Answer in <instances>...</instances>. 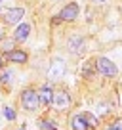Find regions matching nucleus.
I'll return each mask as SVG.
<instances>
[{"instance_id": "5", "label": "nucleus", "mask_w": 122, "mask_h": 130, "mask_svg": "<svg viewBox=\"0 0 122 130\" xmlns=\"http://www.w3.org/2000/svg\"><path fill=\"white\" fill-rule=\"evenodd\" d=\"M23 8H12V10H6L4 12V19H6V23H10V25H15V23H19L21 21V17H23Z\"/></svg>"}, {"instance_id": "19", "label": "nucleus", "mask_w": 122, "mask_h": 130, "mask_svg": "<svg viewBox=\"0 0 122 130\" xmlns=\"http://www.w3.org/2000/svg\"><path fill=\"white\" fill-rule=\"evenodd\" d=\"M92 2H95V4H101V2H105V0H92Z\"/></svg>"}, {"instance_id": "21", "label": "nucleus", "mask_w": 122, "mask_h": 130, "mask_svg": "<svg viewBox=\"0 0 122 130\" xmlns=\"http://www.w3.org/2000/svg\"><path fill=\"white\" fill-rule=\"evenodd\" d=\"M2 37H4V32H2V31H0V38H2Z\"/></svg>"}, {"instance_id": "15", "label": "nucleus", "mask_w": 122, "mask_h": 130, "mask_svg": "<svg viewBox=\"0 0 122 130\" xmlns=\"http://www.w3.org/2000/svg\"><path fill=\"white\" fill-rule=\"evenodd\" d=\"M12 77H13L12 71H4V73L0 75V80H2V82H10V80H12Z\"/></svg>"}, {"instance_id": "23", "label": "nucleus", "mask_w": 122, "mask_h": 130, "mask_svg": "<svg viewBox=\"0 0 122 130\" xmlns=\"http://www.w3.org/2000/svg\"><path fill=\"white\" fill-rule=\"evenodd\" d=\"M0 2H2V0H0Z\"/></svg>"}, {"instance_id": "13", "label": "nucleus", "mask_w": 122, "mask_h": 130, "mask_svg": "<svg viewBox=\"0 0 122 130\" xmlns=\"http://www.w3.org/2000/svg\"><path fill=\"white\" fill-rule=\"evenodd\" d=\"M4 117L8 119V121H13V119H15V111H13L12 107H4Z\"/></svg>"}, {"instance_id": "3", "label": "nucleus", "mask_w": 122, "mask_h": 130, "mask_svg": "<svg viewBox=\"0 0 122 130\" xmlns=\"http://www.w3.org/2000/svg\"><path fill=\"white\" fill-rule=\"evenodd\" d=\"M97 69H99V73L105 75V77H114V75L118 73V71H116V65H114L111 59H107V57L97 59Z\"/></svg>"}, {"instance_id": "6", "label": "nucleus", "mask_w": 122, "mask_h": 130, "mask_svg": "<svg viewBox=\"0 0 122 130\" xmlns=\"http://www.w3.org/2000/svg\"><path fill=\"white\" fill-rule=\"evenodd\" d=\"M52 103L57 107V109H65V107H69L71 100H69V94L67 92H55L52 98Z\"/></svg>"}, {"instance_id": "7", "label": "nucleus", "mask_w": 122, "mask_h": 130, "mask_svg": "<svg viewBox=\"0 0 122 130\" xmlns=\"http://www.w3.org/2000/svg\"><path fill=\"white\" fill-rule=\"evenodd\" d=\"M52 98H53V92L50 86H42V90L38 92V100H40L42 105H50L52 103Z\"/></svg>"}, {"instance_id": "10", "label": "nucleus", "mask_w": 122, "mask_h": 130, "mask_svg": "<svg viewBox=\"0 0 122 130\" xmlns=\"http://www.w3.org/2000/svg\"><path fill=\"white\" fill-rule=\"evenodd\" d=\"M71 124H73L74 130H88L90 128V124H88V121L84 119V115H76V117H73Z\"/></svg>"}, {"instance_id": "9", "label": "nucleus", "mask_w": 122, "mask_h": 130, "mask_svg": "<svg viewBox=\"0 0 122 130\" xmlns=\"http://www.w3.org/2000/svg\"><path fill=\"white\" fill-rule=\"evenodd\" d=\"M6 57H8L10 61H13V63H25V61H27V54L21 52V50H10Z\"/></svg>"}, {"instance_id": "8", "label": "nucleus", "mask_w": 122, "mask_h": 130, "mask_svg": "<svg viewBox=\"0 0 122 130\" xmlns=\"http://www.w3.org/2000/svg\"><path fill=\"white\" fill-rule=\"evenodd\" d=\"M29 32H31V27H29L27 23H21L19 27L15 29V32H13V38H15V40H19V42H23L25 38L29 37Z\"/></svg>"}, {"instance_id": "18", "label": "nucleus", "mask_w": 122, "mask_h": 130, "mask_svg": "<svg viewBox=\"0 0 122 130\" xmlns=\"http://www.w3.org/2000/svg\"><path fill=\"white\" fill-rule=\"evenodd\" d=\"M12 42H2V48H4V50H8V52H10V50H12Z\"/></svg>"}, {"instance_id": "20", "label": "nucleus", "mask_w": 122, "mask_h": 130, "mask_svg": "<svg viewBox=\"0 0 122 130\" xmlns=\"http://www.w3.org/2000/svg\"><path fill=\"white\" fill-rule=\"evenodd\" d=\"M2 65H4V59H2V56H0V67H2Z\"/></svg>"}, {"instance_id": "16", "label": "nucleus", "mask_w": 122, "mask_h": 130, "mask_svg": "<svg viewBox=\"0 0 122 130\" xmlns=\"http://www.w3.org/2000/svg\"><path fill=\"white\" fill-rule=\"evenodd\" d=\"M84 119L88 121V124H90V126H97V119H95V117H92L90 113H86V115H84Z\"/></svg>"}, {"instance_id": "1", "label": "nucleus", "mask_w": 122, "mask_h": 130, "mask_svg": "<svg viewBox=\"0 0 122 130\" xmlns=\"http://www.w3.org/2000/svg\"><path fill=\"white\" fill-rule=\"evenodd\" d=\"M21 103H23V107H25L27 111H34V109H38V105H40L38 94L34 92V90H25V92L21 94Z\"/></svg>"}, {"instance_id": "12", "label": "nucleus", "mask_w": 122, "mask_h": 130, "mask_svg": "<svg viewBox=\"0 0 122 130\" xmlns=\"http://www.w3.org/2000/svg\"><path fill=\"white\" fill-rule=\"evenodd\" d=\"M82 75H84V77L94 75V63H92V61H88V63L84 65V71H82Z\"/></svg>"}, {"instance_id": "17", "label": "nucleus", "mask_w": 122, "mask_h": 130, "mask_svg": "<svg viewBox=\"0 0 122 130\" xmlns=\"http://www.w3.org/2000/svg\"><path fill=\"white\" fill-rule=\"evenodd\" d=\"M113 130H122V119H118V121L113 124Z\"/></svg>"}, {"instance_id": "11", "label": "nucleus", "mask_w": 122, "mask_h": 130, "mask_svg": "<svg viewBox=\"0 0 122 130\" xmlns=\"http://www.w3.org/2000/svg\"><path fill=\"white\" fill-rule=\"evenodd\" d=\"M69 48H71L73 54H80L82 50H84V40H82L80 37H73L69 40Z\"/></svg>"}, {"instance_id": "4", "label": "nucleus", "mask_w": 122, "mask_h": 130, "mask_svg": "<svg viewBox=\"0 0 122 130\" xmlns=\"http://www.w3.org/2000/svg\"><path fill=\"white\" fill-rule=\"evenodd\" d=\"M61 19H65V21H73L78 17V4H74V2H71V4H67L65 8L61 10L59 13Z\"/></svg>"}, {"instance_id": "14", "label": "nucleus", "mask_w": 122, "mask_h": 130, "mask_svg": "<svg viewBox=\"0 0 122 130\" xmlns=\"http://www.w3.org/2000/svg\"><path fill=\"white\" fill-rule=\"evenodd\" d=\"M40 128L42 130H55V126H53L52 121H40Z\"/></svg>"}, {"instance_id": "22", "label": "nucleus", "mask_w": 122, "mask_h": 130, "mask_svg": "<svg viewBox=\"0 0 122 130\" xmlns=\"http://www.w3.org/2000/svg\"><path fill=\"white\" fill-rule=\"evenodd\" d=\"M109 130H113V126H111V128H109Z\"/></svg>"}, {"instance_id": "2", "label": "nucleus", "mask_w": 122, "mask_h": 130, "mask_svg": "<svg viewBox=\"0 0 122 130\" xmlns=\"http://www.w3.org/2000/svg\"><path fill=\"white\" fill-rule=\"evenodd\" d=\"M65 75V61L63 59H55L48 69V78L50 80H59Z\"/></svg>"}]
</instances>
